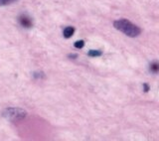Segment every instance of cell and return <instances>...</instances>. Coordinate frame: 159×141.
I'll use <instances>...</instances> for the list:
<instances>
[{"instance_id":"obj_8","label":"cell","mask_w":159,"mask_h":141,"mask_svg":"<svg viewBox=\"0 0 159 141\" xmlns=\"http://www.w3.org/2000/svg\"><path fill=\"white\" fill-rule=\"evenodd\" d=\"M75 47L76 48H78V49H82L84 46H85V42H84L83 40H80V41H77L76 43H75V45H74Z\"/></svg>"},{"instance_id":"obj_6","label":"cell","mask_w":159,"mask_h":141,"mask_svg":"<svg viewBox=\"0 0 159 141\" xmlns=\"http://www.w3.org/2000/svg\"><path fill=\"white\" fill-rule=\"evenodd\" d=\"M150 70H151L152 72H159V64L158 63H153L151 64V66H150Z\"/></svg>"},{"instance_id":"obj_3","label":"cell","mask_w":159,"mask_h":141,"mask_svg":"<svg viewBox=\"0 0 159 141\" xmlns=\"http://www.w3.org/2000/svg\"><path fill=\"white\" fill-rule=\"evenodd\" d=\"M19 23L24 28H31L33 26V22L31 18L27 15H21L19 17Z\"/></svg>"},{"instance_id":"obj_7","label":"cell","mask_w":159,"mask_h":141,"mask_svg":"<svg viewBox=\"0 0 159 141\" xmlns=\"http://www.w3.org/2000/svg\"><path fill=\"white\" fill-rule=\"evenodd\" d=\"M16 0H0V6L8 5V4H11L13 2H15Z\"/></svg>"},{"instance_id":"obj_4","label":"cell","mask_w":159,"mask_h":141,"mask_svg":"<svg viewBox=\"0 0 159 141\" xmlns=\"http://www.w3.org/2000/svg\"><path fill=\"white\" fill-rule=\"evenodd\" d=\"M75 33V28L74 27H67L64 30V37L65 38H71Z\"/></svg>"},{"instance_id":"obj_5","label":"cell","mask_w":159,"mask_h":141,"mask_svg":"<svg viewBox=\"0 0 159 141\" xmlns=\"http://www.w3.org/2000/svg\"><path fill=\"white\" fill-rule=\"evenodd\" d=\"M102 51H99V50H91L88 53V55L90 57H100V56H102Z\"/></svg>"},{"instance_id":"obj_1","label":"cell","mask_w":159,"mask_h":141,"mask_svg":"<svg viewBox=\"0 0 159 141\" xmlns=\"http://www.w3.org/2000/svg\"><path fill=\"white\" fill-rule=\"evenodd\" d=\"M114 26L128 37H136L140 34V29L138 27L126 19L118 20L114 23Z\"/></svg>"},{"instance_id":"obj_9","label":"cell","mask_w":159,"mask_h":141,"mask_svg":"<svg viewBox=\"0 0 159 141\" xmlns=\"http://www.w3.org/2000/svg\"><path fill=\"white\" fill-rule=\"evenodd\" d=\"M143 88H144V92H145L149 90V86H148V84H143Z\"/></svg>"},{"instance_id":"obj_2","label":"cell","mask_w":159,"mask_h":141,"mask_svg":"<svg viewBox=\"0 0 159 141\" xmlns=\"http://www.w3.org/2000/svg\"><path fill=\"white\" fill-rule=\"evenodd\" d=\"M3 115L12 120H20L26 116V111L20 108H8Z\"/></svg>"}]
</instances>
